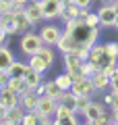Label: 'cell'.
Returning a JSON list of instances; mask_svg holds the SVG:
<instances>
[{
    "label": "cell",
    "mask_w": 118,
    "mask_h": 125,
    "mask_svg": "<svg viewBox=\"0 0 118 125\" xmlns=\"http://www.w3.org/2000/svg\"><path fill=\"white\" fill-rule=\"evenodd\" d=\"M108 104L104 100H91L87 104V108L83 111V121L89 125H104V123H112V119L108 117Z\"/></svg>",
    "instance_id": "obj_1"
},
{
    "label": "cell",
    "mask_w": 118,
    "mask_h": 125,
    "mask_svg": "<svg viewBox=\"0 0 118 125\" xmlns=\"http://www.w3.org/2000/svg\"><path fill=\"white\" fill-rule=\"evenodd\" d=\"M44 40H42V36H39V31H25L21 36V40H19V50H21L23 56H33V54H37L39 50L44 48Z\"/></svg>",
    "instance_id": "obj_2"
},
{
    "label": "cell",
    "mask_w": 118,
    "mask_h": 125,
    "mask_svg": "<svg viewBox=\"0 0 118 125\" xmlns=\"http://www.w3.org/2000/svg\"><path fill=\"white\" fill-rule=\"evenodd\" d=\"M27 62H29V67L37 69V71H42V73H48L50 69L54 67V62H56V54H54L52 46L46 44V46L39 50L37 54L29 56V61H27Z\"/></svg>",
    "instance_id": "obj_3"
},
{
    "label": "cell",
    "mask_w": 118,
    "mask_h": 125,
    "mask_svg": "<svg viewBox=\"0 0 118 125\" xmlns=\"http://www.w3.org/2000/svg\"><path fill=\"white\" fill-rule=\"evenodd\" d=\"M68 33H73V38L77 40L79 46H87V48H91L93 44H97V40H100V27H89L87 23H79L77 27H75L73 31H68Z\"/></svg>",
    "instance_id": "obj_4"
},
{
    "label": "cell",
    "mask_w": 118,
    "mask_h": 125,
    "mask_svg": "<svg viewBox=\"0 0 118 125\" xmlns=\"http://www.w3.org/2000/svg\"><path fill=\"white\" fill-rule=\"evenodd\" d=\"M83 58L79 56L77 52H66V54H62V65H64V71L66 73H70L73 75V79H77V77H81L83 75Z\"/></svg>",
    "instance_id": "obj_5"
},
{
    "label": "cell",
    "mask_w": 118,
    "mask_h": 125,
    "mask_svg": "<svg viewBox=\"0 0 118 125\" xmlns=\"http://www.w3.org/2000/svg\"><path fill=\"white\" fill-rule=\"evenodd\" d=\"M73 90L77 96H95L97 94V88H95V83H93V79L91 77H87V75H81V77H77V79L73 81Z\"/></svg>",
    "instance_id": "obj_6"
},
{
    "label": "cell",
    "mask_w": 118,
    "mask_h": 125,
    "mask_svg": "<svg viewBox=\"0 0 118 125\" xmlns=\"http://www.w3.org/2000/svg\"><path fill=\"white\" fill-rule=\"evenodd\" d=\"M39 4H42L46 21H54V19L62 17V10H64V2L62 0H39Z\"/></svg>",
    "instance_id": "obj_7"
},
{
    "label": "cell",
    "mask_w": 118,
    "mask_h": 125,
    "mask_svg": "<svg viewBox=\"0 0 118 125\" xmlns=\"http://www.w3.org/2000/svg\"><path fill=\"white\" fill-rule=\"evenodd\" d=\"M62 33H64V29L54 25V23H46V25L39 27V36L44 40V44H48V46H56L58 40L62 38Z\"/></svg>",
    "instance_id": "obj_8"
},
{
    "label": "cell",
    "mask_w": 118,
    "mask_h": 125,
    "mask_svg": "<svg viewBox=\"0 0 118 125\" xmlns=\"http://www.w3.org/2000/svg\"><path fill=\"white\" fill-rule=\"evenodd\" d=\"M54 123H56V125H64V123L77 125V123H79V115H77L70 106L58 102V108H56V113H54Z\"/></svg>",
    "instance_id": "obj_9"
},
{
    "label": "cell",
    "mask_w": 118,
    "mask_h": 125,
    "mask_svg": "<svg viewBox=\"0 0 118 125\" xmlns=\"http://www.w3.org/2000/svg\"><path fill=\"white\" fill-rule=\"evenodd\" d=\"M100 15V23L106 29H114V21H116V10H114L112 2H101V6L97 9Z\"/></svg>",
    "instance_id": "obj_10"
},
{
    "label": "cell",
    "mask_w": 118,
    "mask_h": 125,
    "mask_svg": "<svg viewBox=\"0 0 118 125\" xmlns=\"http://www.w3.org/2000/svg\"><path fill=\"white\" fill-rule=\"evenodd\" d=\"M89 61L95 62L100 69H104L108 62L114 61V58H110L108 54H106V46H104V44H93L91 48H89Z\"/></svg>",
    "instance_id": "obj_11"
},
{
    "label": "cell",
    "mask_w": 118,
    "mask_h": 125,
    "mask_svg": "<svg viewBox=\"0 0 118 125\" xmlns=\"http://www.w3.org/2000/svg\"><path fill=\"white\" fill-rule=\"evenodd\" d=\"M13 15H15V27H17V33H19V36H23L25 31L35 29V25L31 23V19L27 17L25 9H23V10H17V13H13Z\"/></svg>",
    "instance_id": "obj_12"
},
{
    "label": "cell",
    "mask_w": 118,
    "mask_h": 125,
    "mask_svg": "<svg viewBox=\"0 0 118 125\" xmlns=\"http://www.w3.org/2000/svg\"><path fill=\"white\" fill-rule=\"evenodd\" d=\"M25 13H27V17L31 19V23H33L35 27H37L42 21H46L44 19V10H42V4H39L37 0H31L29 4H25Z\"/></svg>",
    "instance_id": "obj_13"
},
{
    "label": "cell",
    "mask_w": 118,
    "mask_h": 125,
    "mask_svg": "<svg viewBox=\"0 0 118 125\" xmlns=\"http://www.w3.org/2000/svg\"><path fill=\"white\" fill-rule=\"evenodd\" d=\"M56 108H58V100L50 98V96H39L37 108H35V111H37L39 115H50V117H54Z\"/></svg>",
    "instance_id": "obj_14"
},
{
    "label": "cell",
    "mask_w": 118,
    "mask_h": 125,
    "mask_svg": "<svg viewBox=\"0 0 118 125\" xmlns=\"http://www.w3.org/2000/svg\"><path fill=\"white\" fill-rule=\"evenodd\" d=\"M23 117H25V108H23V104H17V106L8 108L2 123L4 125H19V123H23Z\"/></svg>",
    "instance_id": "obj_15"
},
{
    "label": "cell",
    "mask_w": 118,
    "mask_h": 125,
    "mask_svg": "<svg viewBox=\"0 0 118 125\" xmlns=\"http://www.w3.org/2000/svg\"><path fill=\"white\" fill-rule=\"evenodd\" d=\"M15 61H17V56L13 54V50L6 44H2L0 46V71H8L15 65Z\"/></svg>",
    "instance_id": "obj_16"
},
{
    "label": "cell",
    "mask_w": 118,
    "mask_h": 125,
    "mask_svg": "<svg viewBox=\"0 0 118 125\" xmlns=\"http://www.w3.org/2000/svg\"><path fill=\"white\" fill-rule=\"evenodd\" d=\"M56 48L60 50L62 54H66V52H73V50H77V48H79V44H77V40L73 38V33H68V31H64V33H62V38L58 40Z\"/></svg>",
    "instance_id": "obj_17"
},
{
    "label": "cell",
    "mask_w": 118,
    "mask_h": 125,
    "mask_svg": "<svg viewBox=\"0 0 118 125\" xmlns=\"http://www.w3.org/2000/svg\"><path fill=\"white\" fill-rule=\"evenodd\" d=\"M0 102L4 104L6 108H13L17 104H21V94H17L10 88H2V94H0Z\"/></svg>",
    "instance_id": "obj_18"
},
{
    "label": "cell",
    "mask_w": 118,
    "mask_h": 125,
    "mask_svg": "<svg viewBox=\"0 0 118 125\" xmlns=\"http://www.w3.org/2000/svg\"><path fill=\"white\" fill-rule=\"evenodd\" d=\"M25 81L29 83V88L31 90H35L39 83H44V73L42 71H37V69H33V67H27V71H25Z\"/></svg>",
    "instance_id": "obj_19"
},
{
    "label": "cell",
    "mask_w": 118,
    "mask_h": 125,
    "mask_svg": "<svg viewBox=\"0 0 118 125\" xmlns=\"http://www.w3.org/2000/svg\"><path fill=\"white\" fill-rule=\"evenodd\" d=\"M37 100L39 96L35 94V90H27V92L21 94V104L25 111H33V108H37Z\"/></svg>",
    "instance_id": "obj_20"
},
{
    "label": "cell",
    "mask_w": 118,
    "mask_h": 125,
    "mask_svg": "<svg viewBox=\"0 0 118 125\" xmlns=\"http://www.w3.org/2000/svg\"><path fill=\"white\" fill-rule=\"evenodd\" d=\"M44 83H46V94L44 96H50V98H54V100H60V96H62L64 90L56 83V79H46Z\"/></svg>",
    "instance_id": "obj_21"
},
{
    "label": "cell",
    "mask_w": 118,
    "mask_h": 125,
    "mask_svg": "<svg viewBox=\"0 0 118 125\" xmlns=\"http://www.w3.org/2000/svg\"><path fill=\"white\" fill-rule=\"evenodd\" d=\"M91 79H93V83H95L97 92H101V94H104L106 90H110V75H106L104 71H97L95 75L91 77Z\"/></svg>",
    "instance_id": "obj_22"
},
{
    "label": "cell",
    "mask_w": 118,
    "mask_h": 125,
    "mask_svg": "<svg viewBox=\"0 0 118 125\" xmlns=\"http://www.w3.org/2000/svg\"><path fill=\"white\" fill-rule=\"evenodd\" d=\"M79 15H81V6H77L75 2H70V4H64V10H62V23L68 21V19H77Z\"/></svg>",
    "instance_id": "obj_23"
},
{
    "label": "cell",
    "mask_w": 118,
    "mask_h": 125,
    "mask_svg": "<svg viewBox=\"0 0 118 125\" xmlns=\"http://www.w3.org/2000/svg\"><path fill=\"white\" fill-rule=\"evenodd\" d=\"M29 67V62H23V61H15V65L8 69L10 77H25V71Z\"/></svg>",
    "instance_id": "obj_24"
},
{
    "label": "cell",
    "mask_w": 118,
    "mask_h": 125,
    "mask_svg": "<svg viewBox=\"0 0 118 125\" xmlns=\"http://www.w3.org/2000/svg\"><path fill=\"white\" fill-rule=\"evenodd\" d=\"M54 79H56V83L58 85H60V88L62 90H70V88H73V75H70V73H60V75H56V77H54Z\"/></svg>",
    "instance_id": "obj_25"
},
{
    "label": "cell",
    "mask_w": 118,
    "mask_h": 125,
    "mask_svg": "<svg viewBox=\"0 0 118 125\" xmlns=\"http://www.w3.org/2000/svg\"><path fill=\"white\" fill-rule=\"evenodd\" d=\"M23 123L25 125H35V123H39V113L35 111H25V117H23Z\"/></svg>",
    "instance_id": "obj_26"
},
{
    "label": "cell",
    "mask_w": 118,
    "mask_h": 125,
    "mask_svg": "<svg viewBox=\"0 0 118 125\" xmlns=\"http://www.w3.org/2000/svg\"><path fill=\"white\" fill-rule=\"evenodd\" d=\"M97 71H101V69L97 67L95 62H91V61H85V62H83V75H87V77H93Z\"/></svg>",
    "instance_id": "obj_27"
},
{
    "label": "cell",
    "mask_w": 118,
    "mask_h": 125,
    "mask_svg": "<svg viewBox=\"0 0 118 125\" xmlns=\"http://www.w3.org/2000/svg\"><path fill=\"white\" fill-rule=\"evenodd\" d=\"M106 54L114 61H118V42H106Z\"/></svg>",
    "instance_id": "obj_28"
},
{
    "label": "cell",
    "mask_w": 118,
    "mask_h": 125,
    "mask_svg": "<svg viewBox=\"0 0 118 125\" xmlns=\"http://www.w3.org/2000/svg\"><path fill=\"white\" fill-rule=\"evenodd\" d=\"M89 102H91V98H89V96H79V98H77V108H75V113H77V115H83V111L87 108Z\"/></svg>",
    "instance_id": "obj_29"
},
{
    "label": "cell",
    "mask_w": 118,
    "mask_h": 125,
    "mask_svg": "<svg viewBox=\"0 0 118 125\" xmlns=\"http://www.w3.org/2000/svg\"><path fill=\"white\" fill-rule=\"evenodd\" d=\"M85 23H87L89 27H101V23H100V15H97V10L95 13H91V10H89V15H87V19H85Z\"/></svg>",
    "instance_id": "obj_30"
},
{
    "label": "cell",
    "mask_w": 118,
    "mask_h": 125,
    "mask_svg": "<svg viewBox=\"0 0 118 125\" xmlns=\"http://www.w3.org/2000/svg\"><path fill=\"white\" fill-rule=\"evenodd\" d=\"M110 90L112 92H118V69L110 75Z\"/></svg>",
    "instance_id": "obj_31"
},
{
    "label": "cell",
    "mask_w": 118,
    "mask_h": 125,
    "mask_svg": "<svg viewBox=\"0 0 118 125\" xmlns=\"http://www.w3.org/2000/svg\"><path fill=\"white\" fill-rule=\"evenodd\" d=\"M116 69H118V61H112V62H108V65H106V67L101 69V71H104L106 75H112V73L116 71Z\"/></svg>",
    "instance_id": "obj_32"
},
{
    "label": "cell",
    "mask_w": 118,
    "mask_h": 125,
    "mask_svg": "<svg viewBox=\"0 0 118 125\" xmlns=\"http://www.w3.org/2000/svg\"><path fill=\"white\" fill-rule=\"evenodd\" d=\"M13 9V0H0V13H10Z\"/></svg>",
    "instance_id": "obj_33"
},
{
    "label": "cell",
    "mask_w": 118,
    "mask_h": 125,
    "mask_svg": "<svg viewBox=\"0 0 118 125\" xmlns=\"http://www.w3.org/2000/svg\"><path fill=\"white\" fill-rule=\"evenodd\" d=\"M8 81H10V73H8V71H0V85H2V88H6V85H8Z\"/></svg>",
    "instance_id": "obj_34"
},
{
    "label": "cell",
    "mask_w": 118,
    "mask_h": 125,
    "mask_svg": "<svg viewBox=\"0 0 118 125\" xmlns=\"http://www.w3.org/2000/svg\"><path fill=\"white\" fill-rule=\"evenodd\" d=\"M93 2H95V0H75V4L81 6V9H91Z\"/></svg>",
    "instance_id": "obj_35"
},
{
    "label": "cell",
    "mask_w": 118,
    "mask_h": 125,
    "mask_svg": "<svg viewBox=\"0 0 118 125\" xmlns=\"http://www.w3.org/2000/svg\"><path fill=\"white\" fill-rule=\"evenodd\" d=\"M110 108H118V92H112V104H110Z\"/></svg>",
    "instance_id": "obj_36"
},
{
    "label": "cell",
    "mask_w": 118,
    "mask_h": 125,
    "mask_svg": "<svg viewBox=\"0 0 118 125\" xmlns=\"http://www.w3.org/2000/svg\"><path fill=\"white\" fill-rule=\"evenodd\" d=\"M6 113H8V108H6L4 104L0 102V123H2V121H4V117H6Z\"/></svg>",
    "instance_id": "obj_37"
},
{
    "label": "cell",
    "mask_w": 118,
    "mask_h": 125,
    "mask_svg": "<svg viewBox=\"0 0 118 125\" xmlns=\"http://www.w3.org/2000/svg\"><path fill=\"white\" fill-rule=\"evenodd\" d=\"M110 119H112V123H118V108H110Z\"/></svg>",
    "instance_id": "obj_38"
},
{
    "label": "cell",
    "mask_w": 118,
    "mask_h": 125,
    "mask_svg": "<svg viewBox=\"0 0 118 125\" xmlns=\"http://www.w3.org/2000/svg\"><path fill=\"white\" fill-rule=\"evenodd\" d=\"M101 100H104V102H106V104L110 106V104H112V92H108V94L104 92V98H101Z\"/></svg>",
    "instance_id": "obj_39"
},
{
    "label": "cell",
    "mask_w": 118,
    "mask_h": 125,
    "mask_svg": "<svg viewBox=\"0 0 118 125\" xmlns=\"http://www.w3.org/2000/svg\"><path fill=\"white\" fill-rule=\"evenodd\" d=\"M15 2H19V4H23V6H25V4H29L31 0H15Z\"/></svg>",
    "instance_id": "obj_40"
},
{
    "label": "cell",
    "mask_w": 118,
    "mask_h": 125,
    "mask_svg": "<svg viewBox=\"0 0 118 125\" xmlns=\"http://www.w3.org/2000/svg\"><path fill=\"white\" fill-rule=\"evenodd\" d=\"M112 6H114V10H116V15H118V0H114V2H112Z\"/></svg>",
    "instance_id": "obj_41"
},
{
    "label": "cell",
    "mask_w": 118,
    "mask_h": 125,
    "mask_svg": "<svg viewBox=\"0 0 118 125\" xmlns=\"http://www.w3.org/2000/svg\"><path fill=\"white\" fill-rule=\"evenodd\" d=\"M114 29L118 31V15H116V21H114Z\"/></svg>",
    "instance_id": "obj_42"
},
{
    "label": "cell",
    "mask_w": 118,
    "mask_h": 125,
    "mask_svg": "<svg viewBox=\"0 0 118 125\" xmlns=\"http://www.w3.org/2000/svg\"><path fill=\"white\" fill-rule=\"evenodd\" d=\"M101 2H114V0H101Z\"/></svg>",
    "instance_id": "obj_43"
},
{
    "label": "cell",
    "mask_w": 118,
    "mask_h": 125,
    "mask_svg": "<svg viewBox=\"0 0 118 125\" xmlns=\"http://www.w3.org/2000/svg\"><path fill=\"white\" fill-rule=\"evenodd\" d=\"M0 94H2V85H0Z\"/></svg>",
    "instance_id": "obj_44"
}]
</instances>
